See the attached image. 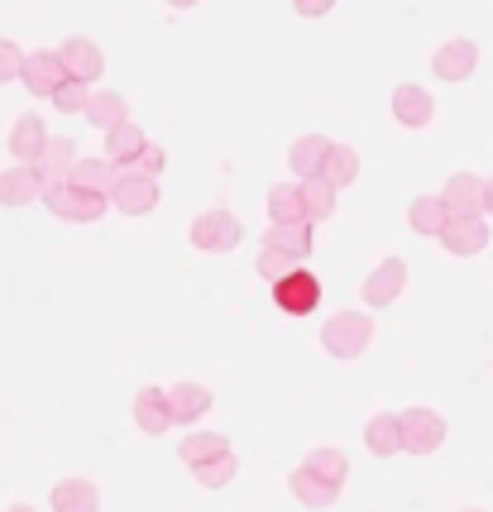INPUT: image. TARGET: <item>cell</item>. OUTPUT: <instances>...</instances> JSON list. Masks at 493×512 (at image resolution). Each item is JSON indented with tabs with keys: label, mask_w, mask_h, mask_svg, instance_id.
I'll list each match as a JSON object with an SVG mask.
<instances>
[{
	"label": "cell",
	"mask_w": 493,
	"mask_h": 512,
	"mask_svg": "<svg viewBox=\"0 0 493 512\" xmlns=\"http://www.w3.org/2000/svg\"><path fill=\"white\" fill-rule=\"evenodd\" d=\"M58 58H63V67H68V77L72 82H96L101 72H106V58H101V44H91V39H68V44L58 48Z\"/></svg>",
	"instance_id": "obj_17"
},
{
	"label": "cell",
	"mask_w": 493,
	"mask_h": 512,
	"mask_svg": "<svg viewBox=\"0 0 493 512\" xmlns=\"http://www.w3.org/2000/svg\"><path fill=\"white\" fill-rule=\"evenodd\" d=\"M20 82L29 96H58L63 91V82H68V67H63V58H58V48H34L29 58H24V72Z\"/></svg>",
	"instance_id": "obj_6"
},
{
	"label": "cell",
	"mask_w": 493,
	"mask_h": 512,
	"mask_svg": "<svg viewBox=\"0 0 493 512\" xmlns=\"http://www.w3.org/2000/svg\"><path fill=\"white\" fill-rule=\"evenodd\" d=\"M288 489H292V498H297V503H302V508H331V503H336L340 498V484H326V479H316L312 469H292L288 474Z\"/></svg>",
	"instance_id": "obj_22"
},
{
	"label": "cell",
	"mask_w": 493,
	"mask_h": 512,
	"mask_svg": "<svg viewBox=\"0 0 493 512\" xmlns=\"http://www.w3.org/2000/svg\"><path fill=\"white\" fill-rule=\"evenodd\" d=\"M407 225L417 230V235H446V225H450V206L441 201V192L431 197V192H422V197H412V206H407Z\"/></svg>",
	"instance_id": "obj_20"
},
{
	"label": "cell",
	"mask_w": 493,
	"mask_h": 512,
	"mask_svg": "<svg viewBox=\"0 0 493 512\" xmlns=\"http://www.w3.org/2000/svg\"><path fill=\"white\" fill-rule=\"evenodd\" d=\"M441 245H446V254H455V259H474V254L489 249V221H484V216H450Z\"/></svg>",
	"instance_id": "obj_13"
},
{
	"label": "cell",
	"mask_w": 493,
	"mask_h": 512,
	"mask_svg": "<svg viewBox=\"0 0 493 512\" xmlns=\"http://www.w3.org/2000/svg\"><path fill=\"white\" fill-rule=\"evenodd\" d=\"M168 402H173V417H178L182 426H192L211 412V388H202V383H173V388H168Z\"/></svg>",
	"instance_id": "obj_27"
},
{
	"label": "cell",
	"mask_w": 493,
	"mask_h": 512,
	"mask_svg": "<svg viewBox=\"0 0 493 512\" xmlns=\"http://www.w3.org/2000/svg\"><path fill=\"white\" fill-rule=\"evenodd\" d=\"M144 149H149V134L139 130L135 120H130V125H120L115 134H106V158H111L115 168H135Z\"/></svg>",
	"instance_id": "obj_28"
},
{
	"label": "cell",
	"mask_w": 493,
	"mask_h": 512,
	"mask_svg": "<svg viewBox=\"0 0 493 512\" xmlns=\"http://www.w3.org/2000/svg\"><path fill=\"white\" fill-rule=\"evenodd\" d=\"M403 417V450L407 455H436L446 446V417L436 407H407Z\"/></svg>",
	"instance_id": "obj_3"
},
{
	"label": "cell",
	"mask_w": 493,
	"mask_h": 512,
	"mask_svg": "<svg viewBox=\"0 0 493 512\" xmlns=\"http://www.w3.org/2000/svg\"><path fill=\"white\" fill-rule=\"evenodd\" d=\"M297 187H302V206H307V221H312V225H321V221H331V216H336V197H340V192L326 178L297 182Z\"/></svg>",
	"instance_id": "obj_30"
},
{
	"label": "cell",
	"mask_w": 493,
	"mask_h": 512,
	"mask_svg": "<svg viewBox=\"0 0 493 512\" xmlns=\"http://www.w3.org/2000/svg\"><path fill=\"white\" fill-rule=\"evenodd\" d=\"M91 96H96V91H91L87 82H72V77H68V82H63V91L53 96V106H58L63 115H87Z\"/></svg>",
	"instance_id": "obj_35"
},
{
	"label": "cell",
	"mask_w": 493,
	"mask_h": 512,
	"mask_svg": "<svg viewBox=\"0 0 493 512\" xmlns=\"http://www.w3.org/2000/svg\"><path fill=\"white\" fill-rule=\"evenodd\" d=\"M48 211L58 216V221H72V225H91L106 216V206H111V197H96V192H77L72 182H63V187H48L44 192Z\"/></svg>",
	"instance_id": "obj_5"
},
{
	"label": "cell",
	"mask_w": 493,
	"mask_h": 512,
	"mask_svg": "<svg viewBox=\"0 0 493 512\" xmlns=\"http://www.w3.org/2000/svg\"><path fill=\"white\" fill-rule=\"evenodd\" d=\"M187 240L202 249V254H230V249L245 240V225H240V216H230L225 206H211V211H202V216L192 221Z\"/></svg>",
	"instance_id": "obj_2"
},
{
	"label": "cell",
	"mask_w": 493,
	"mask_h": 512,
	"mask_svg": "<svg viewBox=\"0 0 493 512\" xmlns=\"http://www.w3.org/2000/svg\"><path fill=\"white\" fill-rule=\"evenodd\" d=\"M474 67H479V44L474 39H446V44L431 53V72L441 82H470Z\"/></svg>",
	"instance_id": "obj_9"
},
{
	"label": "cell",
	"mask_w": 493,
	"mask_h": 512,
	"mask_svg": "<svg viewBox=\"0 0 493 512\" xmlns=\"http://www.w3.org/2000/svg\"><path fill=\"white\" fill-rule=\"evenodd\" d=\"M10 512H34V508L29 503H10Z\"/></svg>",
	"instance_id": "obj_39"
},
{
	"label": "cell",
	"mask_w": 493,
	"mask_h": 512,
	"mask_svg": "<svg viewBox=\"0 0 493 512\" xmlns=\"http://www.w3.org/2000/svg\"><path fill=\"white\" fill-rule=\"evenodd\" d=\"M302 469H312L316 479H326V484H345V479H350V460H345V455H340L336 446H316V450H307Z\"/></svg>",
	"instance_id": "obj_31"
},
{
	"label": "cell",
	"mask_w": 493,
	"mask_h": 512,
	"mask_svg": "<svg viewBox=\"0 0 493 512\" xmlns=\"http://www.w3.org/2000/svg\"><path fill=\"white\" fill-rule=\"evenodd\" d=\"M331 149H336V139H326V134H302V139H292L288 168L302 182H312V178H321V168H326Z\"/></svg>",
	"instance_id": "obj_16"
},
{
	"label": "cell",
	"mask_w": 493,
	"mask_h": 512,
	"mask_svg": "<svg viewBox=\"0 0 493 512\" xmlns=\"http://www.w3.org/2000/svg\"><path fill=\"white\" fill-rule=\"evenodd\" d=\"M48 139H53V134H48V125L39 115H20V120L10 125V134H5V149H10L15 163H29V168H34L39 154L48 149Z\"/></svg>",
	"instance_id": "obj_14"
},
{
	"label": "cell",
	"mask_w": 493,
	"mask_h": 512,
	"mask_svg": "<svg viewBox=\"0 0 493 512\" xmlns=\"http://www.w3.org/2000/svg\"><path fill=\"white\" fill-rule=\"evenodd\" d=\"M364 446H369V455H379V460L398 455V450H403V417H393V412L369 417V426H364Z\"/></svg>",
	"instance_id": "obj_24"
},
{
	"label": "cell",
	"mask_w": 493,
	"mask_h": 512,
	"mask_svg": "<svg viewBox=\"0 0 493 512\" xmlns=\"http://www.w3.org/2000/svg\"><path fill=\"white\" fill-rule=\"evenodd\" d=\"M269 216L273 225H312L307 206H302V187L297 182H273L269 187Z\"/></svg>",
	"instance_id": "obj_26"
},
{
	"label": "cell",
	"mask_w": 493,
	"mask_h": 512,
	"mask_svg": "<svg viewBox=\"0 0 493 512\" xmlns=\"http://www.w3.org/2000/svg\"><path fill=\"white\" fill-rule=\"evenodd\" d=\"M87 125H96L101 134H115L120 125H130V101L120 91H96L87 106Z\"/></svg>",
	"instance_id": "obj_25"
},
{
	"label": "cell",
	"mask_w": 493,
	"mask_h": 512,
	"mask_svg": "<svg viewBox=\"0 0 493 512\" xmlns=\"http://www.w3.org/2000/svg\"><path fill=\"white\" fill-rule=\"evenodd\" d=\"M292 10H297L302 20H321V15H331V0H297Z\"/></svg>",
	"instance_id": "obj_38"
},
{
	"label": "cell",
	"mask_w": 493,
	"mask_h": 512,
	"mask_svg": "<svg viewBox=\"0 0 493 512\" xmlns=\"http://www.w3.org/2000/svg\"><path fill=\"white\" fill-rule=\"evenodd\" d=\"M135 426L144 436H168L178 417H173V402H168V388H139L135 393Z\"/></svg>",
	"instance_id": "obj_11"
},
{
	"label": "cell",
	"mask_w": 493,
	"mask_h": 512,
	"mask_svg": "<svg viewBox=\"0 0 493 512\" xmlns=\"http://www.w3.org/2000/svg\"><path fill=\"white\" fill-rule=\"evenodd\" d=\"M240 474V460H235V450L230 455H221V460H211V465H202V469H192V479L202 484V489H225L230 479Z\"/></svg>",
	"instance_id": "obj_34"
},
{
	"label": "cell",
	"mask_w": 493,
	"mask_h": 512,
	"mask_svg": "<svg viewBox=\"0 0 493 512\" xmlns=\"http://www.w3.org/2000/svg\"><path fill=\"white\" fill-rule=\"evenodd\" d=\"M321 178L331 182L336 192L355 187V178H359V154L350 149V144H336V149H331V158H326V168H321Z\"/></svg>",
	"instance_id": "obj_32"
},
{
	"label": "cell",
	"mask_w": 493,
	"mask_h": 512,
	"mask_svg": "<svg viewBox=\"0 0 493 512\" xmlns=\"http://www.w3.org/2000/svg\"><path fill=\"white\" fill-rule=\"evenodd\" d=\"M24 58H29V53H24L15 39H0V82H15L24 72Z\"/></svg>",
	"instance_id": "obj_36"
},
{
	"label": "cell",
	"mask_w": 493,
	"mask_h": 512,
	"mask_svg": "<svg viewBox=\"0 0 493 512\" xmlns=\"http://www.w3.org/2000/svg\"><path fill=\"white\" fill-rule=\"evenodd\" d=\"M273 302H278V312H288V316L316 312V302H321V278H316L312 268H297L292 278H283V283L273 288Z\"/></svg>",
	"instance_id": "obj_10"
},
{
	"label": "cell",
	"mask_w": 493,
	"mask_h": 512,
	"mask_svg": "<svg viewBox=\"0 0 493 512\" xmlns=\"http://www.w3.org/2000/svg\"><path fill=\"white\" fill-rule=\"evenodd\" d=\"M393 120L403 125V130H426L431 120H436V96L417 82H403V87H393Z\"/></svg>",
	"instance_id": "obj_12"
},
{
	"label": "cell",
	"mask_w": 493,
	"mask_h": 512,
	"mask_svg": "<svg viewBox=\"0 0 493 512\" xmlns=\"http://www.w3.org/2000/svg\"><path fill=\"white\" fill-rule=\"evenodd\" d=\"M254 268H259V278L269 283V288H278L283 278H292L297 268H307L302 259H292V254H278V249H264L259 245V259H254Z\"/></svg>",
	"instance_id": "obj_33"
},
{
	"label": "cell",
	"mask_w": 493,
	"mask_h": 512,
	"mask_svg": "<svg viewBox=\"0 0 493 512\" xmlns=\"http://www.w3.org/2000/svg\"><path fill=\"white\" fill-rule=\"evenodd\" d=\"M53 512H101V489L72 474V479H58L53 484Z\"/></svg>",
	"instance_id": "obj_19"
},
{
	"label": "cell",
	"mask_w": 493,
	"mask_h": 512,
	"mask_svg": "<svg viewBox=\"0 0 493 512\" xmlns=\"http://www.w3.org/2000/svg\"><path fill=\"white\" fill-rule=\"evenodd\" d=\"M264 249H278V254H292L307 264L312 254V225H269L264 230Z\"/></svg>",
	"instance_id": "obj_29"
},
{
	"label": "cell",
	"mask_w": 493,
	"mask_h": 512,
	"mask_svg": "<svg viewBox=\"0 0 493 512\" xmlns=\"http://www.w3.org/2000/svg\"><path fill=\"white\" fill-rule=\"evenodd\" d=\"M441 201L450 206V216H489V178L450 173L446 187H441Z\"/></svg>",
	"instance_id": "obj_7"
},
{
	"label": "cell",
	"mask_w": 493,
	"mask_h": 512,
	"mask_svg": "<svg viewBox=\"0 0 493 512\" xmlns=\"http://www.w3.org/2000/svg\"><path fill=\"white\" fill-rule=\"evenodd\" d=\"M72 187L77 192H96V197H111L115 182H120V168H115L111 158H82L77 168H72Z\"/></svg>",
	"instance_id": "obj_21"
},
{
	"label": "cell",
	"mask_w": 493,
	"mask_h": 512,
	"mask_svg": "<svg viewBox=\"0 0 493 512\" xmlns=\"http://www.w3.org/2000/svg\"><path fill=\"white\" fill-rule=\"evenodd\" d=\"M44 192H48V182L29 163H10L0 173V206H29V201H39Z\"/></svg>",
	"instance_id": "obj_15"
},
{
	"label": "cell",
	"mask_w": 493,
	"mask_h": 512,
	"mask_svg": "<svg viewBox=\"0 0 493 512\" xmlns=\"http://www.w3.org/2000/svg\"><path fill=\"white\" fill-rule=\"evenodd\" d=\"M221 455H230V441H225L221 431H192V436H182V446H178V460L187 469H202L211 460H221Z\"/></svg>",
	"instance_id": "obj_23"
},
{
	"label": "cell",
	"mask_w": 493,
	"mask_h": 512,
	"mask_svg": "<svg viewBox=\"0 0 493 512\" xmlns=\"http://www.w3.org/2000/svg\"><path fill=\"white\" fill-rule=\"evenodd\" d=\"M163 197V182L149 178V173H139V168H120V182H115L111 192V206L120 216H149Z\"/></svg>",
	"instance_id": "obj_4"
},
{
	"label": "cell",
	"mask_w": 493,
	"mask_h": 512,
	"mask_svg": "<svg viewBox=\"0 0 493 512\" xmlns=\"http://www.w3.org/2000/svg\"><path fill=\"white\" fill-rule=\"evenodd\" d=\"M135 168H139V173H149V178H163V173H168V149L149 139V149L139 154V163H135Z\"/></svg>",
	"instance_id": "obj_37"
},
{
	"label": "cell",
	"mask_w": 493,
	"mask_h": 512,
	"mask_svg": "<svg viewBox=\"0 0 493 512\" xmlns=\"http://www.w3.org/2000/svg\"><path fill=\"white\" fill-rule=\"evenodd\" d=\"M77 163H82V158H77V144H72L68 134H53L34 168H39V178H44L48 187H63V182L72 178V168H77Z\"/></svg>",
	"instance_id": "obj_18"
},
{
	"label": "cell",
	"mask_w": 493,
	"mask_h": 512,
	"mask_svg": "<svg viewBox=\"0 0 493 512\" xmlns=\"http://www.w3.org/2000/svg\"><path fill=\"white\" fill-rule=\"evenodd\" d=\"M321 345H326V355H336V359H359L369 345H374V321H369L364 312L326 316V326H321Z\"/></svg>",
	"instance_id": "obj_1"
},
{
	"label": "cell",
	"mask_w": 493,
	"mask_h": 512,
	"mask_svg": "<svg viewBox=\"0 0 493 512\" xmlns=\"http://www.w3.org/2000/svg\"><path fill=\"white\" fill-rule=\"evenodd\" d=\"M460 512H484V508H460Z\"/></svg>",
	"instance_id": "obj_41"
},
{
	"label": "cell",
	"mask_w": 493,
	"mask_h": 512,
	"mask_svg": "<svg viewBox=\"0 0 493 512\" xmlns=\"http://www.w3.org/2000/svg\"><path fill=\"white\" fill-rule=\"evenodd\" d=\"M403 292H407V264L398 259V254H388V259L364 278L359 297H364V307H393Z\"/></svg>",
	"instance_id": "obj_8"
},
{
	"label": "cell",
	"mask_w": 493,
	"mask_h": 512,
	"mask_svg": "<svg viewBox=\"0 0 493 512\" xmlns=\"http://www.w3.org/2000/svg\"><path fill=\"white\" fill-rule=\"evenodd\" d=\"M489 216H493V178H489Z\"/></svg>",
	"instance_id": "obj_40"
}]
</instances>
